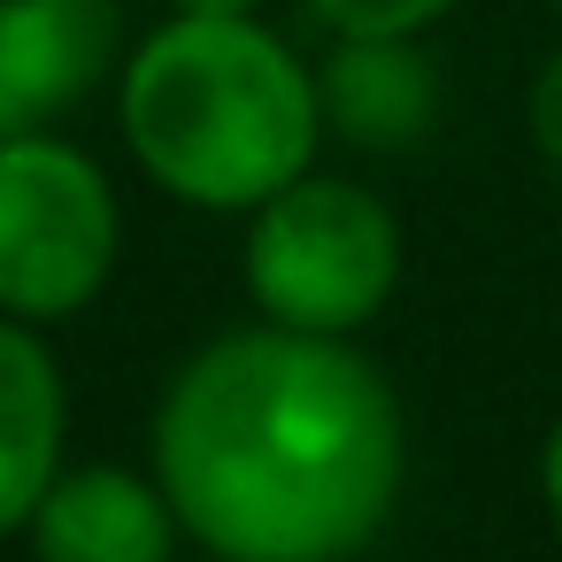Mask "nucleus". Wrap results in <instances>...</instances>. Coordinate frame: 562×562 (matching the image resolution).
Returning a JSON list of instances; mask_svg holds the SVG:
<instances>
[{
  "label": "nucleus",
  "mask_w": 562,
  "mask_h": 562,
  "mask_svg": "<svg viewBox=\"0 0 562 562\" xmlns=\"http://www.w3.org/2000/svg\"><path fill=\"white\" fill-rule=\"evenodd\" d=\"M147 447L186 539L216 562H355L408 485L385 370L355 339L270 316L170 370Z\"/></svg>",
  "instance_id": "obj_1"
},
{
  "label": "nucleus",
  "mask_w": 562,
  "mask_h": 562,
  "mask_svg": "<svg viewBox=\"0 0 562 562\" xmlns=\"http://www.w3.org/2000/svg\"><path fill=\"white\" fill-rule=\"evenodd\" d=\"M116 124L147 186L201 216H247L324 147L316 70L262 16L155 24L116 70Z\"/></svg>",
  "instance_id": "obj_2"
},
{
  "label": "nucleus",
  "mask_w": 562,
  "mask_h": 562,
  "mask_svg": "<svg viewBox=\"0 0 562 562\" xmlns=\"http://www.w3.org/2000/svg\"><path fill=\"white\" fill-rule=\"evenodd\" d=\"M239 278L255 316L355 339L401 285V224L370 186L301 170L262 209H247Z\"/></svg>",
  "instance_id": "obj_3"
},
{
  "label": "nucleus",
  "mask_w": 562,
  "mask_h": 562,
  "mask_svg": "<svg viewBox=\"0 0 562 562\" xmlns=\"http://www.w3.org/2000/svg\"><path fill=\"white\" fill-rule=\"evenodd\" d=\"M124 255V209L109 170L47 132L0 139V316L63 324L101 301Z\"/></svg>",
  "instance_id": "obj_4"
},
{
  "label": "nucleus",
  "mask_w": 562,
  "mask_h": 562,
  "mask_svg": "<svg viewBox=\"0 0 562 562\" xmlns=\"http://www.w3.org/2000/svg\"><path fill=\"white\" fill-rule=\"evenodd\" d=\"M116 70V0H0V139L63 124Z\"/></svg>",
  "instance_id": "obj_5"
},
{
  "label": "nucleus",
  "mask_w": 562,
  "mask_h": 562,
  "mask_svg": "<svg viewBox=\"0 0 562 562\" xmlns=\"http://www.w3.org/2000/svg\"><path fill=\"white\" fill-rule=\"evenodd\" d=\"M24 539L32 562H178L186 524L155 470L78 462L40 493Z\"/></svg>",
  "instance_id": "obj_6"
},
{
  "label": "nucleus",
  "mask_w": 562,
  "mask_h": 562,
  "mask_svg": "<svg viewBox=\"0 0 562 562\" xmlns=\"http://www.w3.org/2000/svg\"><path fill=\"white\" fill-rule=\"evenodd\" d=\"M70 439V385L40 324L0 316V539L24 531L40 493L63 477Z\"/></svg>",
  "instance_id": "obj_7"
},
{
  "label": "nucleus",
  "mask_w": 562,
  "mask_h": 562,
  "mask_svg": "<svg viewBox=\"0 0 562 562\" xmlns=\"http://www.w3.org/2000/svg\"><path fill=\"white\" fill-rule=\"evenodd\" d=\"M316 101L324 132L370 155H401L439 124V70L416 55V40H331L316 63Z\"/></svg>",
  "instance_id": "obj_8"
},
{
  "label": "nucleus",
  "mask_w": 562,
  "mask_h": 562,
  "mask_svg": "<svg viewBox=\"0 0 562 562\" xmlns=\"http://www.w3.org/2000/svg\"><path fill=\"white\" fill-rule=\"evenodd\" d=\"M331 40H424L454 0H308Z\"/></svg>",
  "instance_id": "obj_9"
},
{
  "label": "nucleus",
  "mask_w": 562,
  "mask_h": 562,
  "mask_svg": "<svg viewBox=\"0 0 562 562\" xmlns=\"http://www.w3.org/2000/svg\"><path fill=\"white\" fill-rule=\"evenodd\" d=\"M524 124H531V147L562 170V47L531 70V93H524Z\"/></svg>",
  "instance_id": "obj_10"
},
{
  "label": "nucleus",
  "mask_w": 562,
  "mask_h": 562,
  "mask_svg": "<svg viewBox=\"0 0 562 562\" xmlns=\"http://www.w3.org/2000/svg\"><path fill=\"white\" fill-rule=\"evenodd\" d=\"M539 493H547V516L562 524V416L547 424V447H539Z\"/></svg>",
  "instance_id": "obj_11"
},
{
  "label": "nucleus",
  "mask_w": 562,
  "mask_h": 562,
  "mask_svg": "<svg viewBox=\"0 0 562 562\" xmlns=\"http://www.w3.org/2000/svg\"><path fill=\"white\" fill-rule=\"evenodd\" d=\"M170 9H193V16H255L262 0H170Z\"/></svg>",
  "instance_id": "obj_12"
},
{
  "label": "nucleus",
  "mask_w": 562,
  "mask_h": 562,
  "mask_svg": "<svg viewBox=\"0 0 562 562\" xmlns=\"http://www.w3.org/2000/svg\"><path fill=\"white\" fill-rule=\"evenodd\" d=\"M554 9H562V0H554Z\"/></svg>",
  "instance_id": "obj_13"
},
{
  "label": "nucleus",
  "mask_w": 562,
  "mask_h": 562,
  "mask_svg": "<svg viewBox=\"0 0 562 562\" xmlns=\"http://www.w3.org/2000/svg\"><path fill=\"white\" fill-rule=\"evenodd\" d=\"M209 562H216V554H209Z\"/></svg>",
  "instance_id": "obj_14"
}]
</instances>
